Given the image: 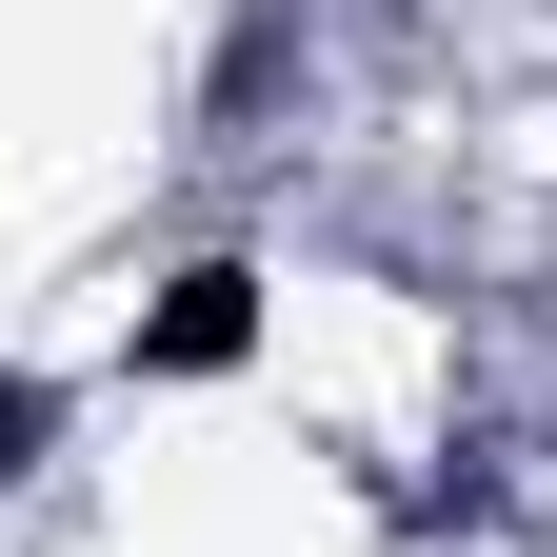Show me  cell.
Wrapping results in <instances>:
<instances>
[{"instance_id":"1","label":"cell","mask_w":557,"mask_h":557,"mask_svg":"<svg viewBox=\"0 0 557 557\" xmlns=\"http://www.w3.org/2000/svg\"><path fill=\"white\" fill-rule=\"evenodd\" d=\"M278 359H299V278H278L259 239H180V259L120 299V338H100L120 398H239V379H278Z\"/></svg>"},{"instance_id":"2","label":"cell","mask_w":557,"mask_h":557,"mask_svg":"<svg viewBox=\"0 0 557 557\" xmlns=\"http://www.w3.org/2000/svg\"><path fill=\"white\" fill-rule=\"evenodd\" d=\"M81 438H100V379H60L40 338H0V537L81 518Z\"/></svg>"}]
</instances>
